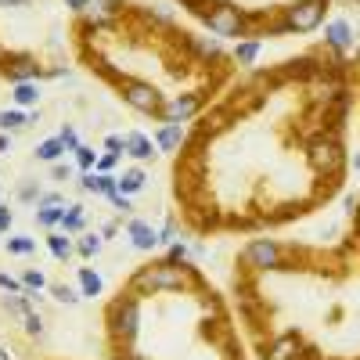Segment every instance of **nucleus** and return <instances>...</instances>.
<instances>
[{
  "label": "nucleus",
  "instance_id": "f3484780",
  "mask_svg": "<svg viewBox=\"0 0 360 360\" xmlns=\"http://www.w3.org/2000/svg\"><path fill=\"white\" fill-rule=\"evenodd\" d=\"M123 148H127V155H134V159H152L155 152H152V141H148L144 134H137V130H130V134H123Z\"/></svg>",
  "mask_w": 360,
  "mask_h": 360
},
{
  "label": "nucleus",
  "instance_id": "79ce46f5",
  "mask_svg": "<svg viewBox=\"0 0 360 360\" xmlns=\"http://www.w3.org/2000/svg\"><path fill=\"white\" fill-rule=\"evenodd\" d=\"M115 360H148V353H141V349H119Z\"/></svg>",
  "mask_w": 360,
  "mask_h": 360
},
{
  "label": "nucleus",
  "instance_id": "4be33fe9",
  "mask_svg": "<svg viewBox=\"0 0 360 360\" xmlns=\"http://www.w3.org/2000/svg\"><path fill=\"white\" fill-rule=\"evenodd\" d=\"M15 105L18 108H33L40 101V83H15Z\"/></svg>",
  "mask_w": 360,
  "mask_h": 360
},
{
  "label": "nucleus",
  "instance_id": "4c0bfd02",
  "mask_svg": "<svg viewBox=\"0 0 360 360\" xmlns=\"http://www.w3.org/2000/svg\"><path fill=\"white\" fill-rule=\"evenodd\" d=\"M105 152H108V155H123V152H127V148H123V137H119V134L105 137Z\"/></svg>",
  "mask_w": 360,
  "mask_h": 360
},
{
  "label": "nucleus",
  "instance_id": "6e6552de",
  "mask_svg": "<svg viewBox=\"0 0 360 360\" xmlns=\"http://www.w3.org/2000/svg\"><path fill=\"white\" fill-rule=\"evenodd\" d=\"M198 108H202V90H188V94L169 98L162 105L159 119H162V123H188L191 115H198Z\"/></svg>",
  "mask_w": 360,
  "mask_h": 360
},
{
  "label": "nucleus",
  "instance_id": "e433bc0d",
  "mask_svg": "<svg viewBox=\"0 0 360 360\" xmlns=\"http://www.w3.org/2000/svg\"><path fill=\"white\" fill-rule=\"evenodd\" d=\"M58 137H62V144L69 148V152H76V148H79V134H76V127H62V134H58Z\"/></svg>",
  "mask_w": 360,
  "mask_h": 360
},
{
  "label": "nucleus",
  "instance_id": "473e14b6",
  "mask_svg": "<svg viewBox=\"0 0 360 360\" xmlns=\"http://www.w3.org/2000/svg\"><path fill=\"white\" fill-rule=\"evenodd\" d=\"M40 195H44V191H40L37 180H25V184L18 188V198H22V202H40Z\"/></svg>",
  "mask_w": 360,
  "mask_h": 360
},
{
  "label": "nucleus",
  "instance_id": "c03bdc74",
  "mask_svg": "<svg viewBox=\"0 0 360 360\" xmlns=\"http://www.w3.org/2000/svg\"><path fill=\"white\" fill-rule=\"evenodd\" d=\"M54 180H62V184H65V180H72V166L65 162V166H54Z\"/></svg>",
  "mask_w": 360,
  "mask_h": 360
},
{
  "label": "nucleus",
  "instance_id": "412c9836",
  "mask_svg": "<svg viewBox=\"0 0 360 360\" xmlns=\"http://www.w3.org/2000/svg\"><path fill=\"white\" fill-rule=\"evenodd\" d=\"M101 288H105L101 274H94V270H90V266H79V295L94 299V295H101Z\"/></svg>",
  "mask_w": 360,
  "mask_h": 360
},
{
  "label": "nucleus",
  "instance_id": "a18cd8bd",
  "mask_svg": "<svg viewBox=\"0 0 360 360\" xmlns=\"http://www.w3.org/2000/svg\"><path fill=\"white\" fill-rule=\"evenodd\" d=\"M86 4H90V0H65V8H72V11H79V15L86 11Z\"/></svg>",
  "mask_w": 360,
  "mask_h": 360
},
{
  "label": "nucleus",
  "instance_id": "7ed1b4c3",
  "mask_svg": "<svg viewBox=\"0 0 360 360\" xmlns=\"http://www.w3.org/2000/svg\"><path fill=\"white\" fill-rule=\"evenodd\" d=\"M307 159L310 166L321 173V176H339L342 166H346V152H342V141L339 134H317L310 144H307Z\"/></svg>",
  "mask_w": 360,
  "mask_h": 360
},
{
  "label": "nucleus",
  "instance_id": "72a5a7b5",
  "mask_svg": "<svg viewBox=\"0 0 360 360\" xmlns=\"http://www.w3.org/2000/svg\"><path fill=\"white\" fill-rule=\"evenodd\" d=\"M288 33H292V25H288V22H285V15H281L278 22H270L259 37H288Z\"/></svg>",
  "mask_w": 360,
  "mask_h": 360
},
{
  "label": "nucleus",
  "instance_id": "58836bf2",
  "mask_svg": "<svg viewBox=\"0 0 360 360\" xmlns=\"http://www.w3.org/2000/svg\"><path fill=\"white\" fill-rule=\"evenodd\" d=\"M115 162H119V155H108V152H105V155H98V166H94V169H98V173H112Z\"/></svg>",
  "mask_w": 360,
  "mask_h": 360
},
{
  "label": "nucleus",
  "instance_id": "f704fd0d",
  "mask_svg": "<svg viewBox=\"0 0 360 360\" xmlns=\"http://www.w3.org/2000/svg\"><path fill=\"white\" fill-rule=\"evenodd\" d=\"M0 288L4 292H11V295H18V292H25V285H22V278H11L8 270H0Z\"/></svg>",
  "mask_w": 360,
  "mask_h": 360
},
{
  "label": "nucleus",
  "instance_id": "cd10ccee",
  "mask_svg": "<svg viewBox=\"0 0 360 360\" xmlns=\"http://www.w3.org/2000/svg\"><path fill=\"white\" fill-rule=\"evenodd\" d=\"M72 155H76V166H79L83 173H90V169L98 166V152H94V148H86V144H79Z\"/></svg>",
  "mask_w": 360,
  "mask_h": 360
},
{
  "label": "nucleus",
  "instance_id": "de8ad7c7",
  "mask_svg": "<svg viewBox=\"0 0 360 360\" xmlns=\"http://www.w3.org/2000/svg\"><path fill=\"white\" fill-rule=\"evenodd\" d=\"M8 152H11V137L0 134V155H8Z\"/></svg>",
  "mask_w": 360,
  "mask_h": 360
},
{
  "label": "nucleus",
  "instance_id": "ea45409f",
  "mask_svg": "<svg viewBox=\"0 0 360 360\" xmlns=\"http://www.w3.org/2000/svg\"><path fill=\"white\" fill-rule=\"evenodd\" d=\"M112 205H115V209H119V213H123V217H127L130 209H134V202H130V198H127L123 191H115V195H112Z\"/></svg>",
  "mask_w": 360,
  "mask_h": 360
},
{
  "label": "nucleus",
  "instance_id": "3c124183",
  "mask_svg": "<svg viewBox=\"0 0 360 360\" xmlns=\"http://www.w3.org/2000/svg\"><path fill=\"white\" fill-rule=\"evenodd\" d=\"M353 166H356V169H360V152H356V155H353Z\"/></svg>",
  "mask_w": 360,
  "mask_h": 360
},
{
  "label": "nucleus",
  "instance_id": "2eb2a0df",
  "mask_svg": "<svg viewBox=\"0 0 360 360\" xmlns=\"http://www.w3.org/2000/svg\"><path fill=\"white\" fill-rule=\"evenodd\" d=\"M127 238H130V245L137 252H152L159 245V231L152 224H144V220H130L127 224Z\"/></svg>",
  "mask_w": 360,
  "mask_h": 360
},
{
  "label": "nucleus",
  "instance_id": "c756f323",
  "mask_svg": "<svg viewBox=\"0 0 360 360\" xmlns=\"http://www.w3.org/2000/svg\"><path fill=\"white\" fill-rule=\"evenodd\" d=\"M22 285H25V292H29V295H37L40 288H47L44 270H25V274H22Z\"/></svg>",
  "mask_w": 360,
  "mask_h": 360
},
{
  "label": "nucleus",
  "instance_id": "8fccbe9b",
  "mask_svg": "<svg viewBox=\"0 0 360 360\" xmlns=\"http://www.w3.org/2000/svg\"><path fill=\"white\" fill-rule=\"evenodd\" d=\"M0 360H15V349H8V346H0Z\"/></svg>",
  "mask_w": 360,
  "mask_h": 360
},
{
  "label": "nucleus",
  "instance_id": "c85d7f7f",
  "mask_svg": "<svg viewBox=\"0 0 360 360\" xmlns=\"http://www.w3.org/2000/svg\"><path fill=\"white\" fill-rule=\"evenodd\" d=\"M51 295L58 299V303H65V307H79V292L76 288H69V285H51Z\"/></svg>",
  "mask_w": 360,
  "mask_h": 360
},
{
  "label": "nucleus",
  "instance_id": "aec40b11",
  "mask_svg": "<svg viewBox=\"0 0 360 360\" xmlns=\"http://www.w3.org/2000/svg\"><path fill=\"white\" fill-rule=\"evenodd\" d=\"M65 152H69V148L62 144V137H47V141L37 144V159H40V162H58Z\"/></svg>",
  "mask_w": 360,
  "mask_h": 360
},
{
  "label": "nucleus",
  "instance_id": "423d86ee",
  "mask_svg": "<svg viewBox=\"0 0 360 360\" xmlns=\"http://www.w3.org/2000/svg\"><path fill=\"white\" fill-rule=\"evenodd\" d=\"M119 94H123V101L130 105V108H137V112H144V115H159L162 112V94H159V86H152V83H144V79H130V76H123V83H119Z\"/></svg>",
  "mask_w": 360,
  "mask_h": 360
},
{
  "label": "nucleus",
  "instance_id": "2f4dec72",
  "mask_svg": "<svg viewBox=\"0 0 360 360\" xmlns=\"http://www.w3.org/2000/svg\"><path fill=\"white\" fill-rule=\"evenodd\" d=\"M180 8H188L191 15H198V18H205L209 15V8H213V0H176Z\"/></svg>",
  "mask_w": 360,
  "mask_h": 360
},
{
  "label": "nucleus",
  "instance_id": "0eeeda50",
  "mask_svg": "<svg viewBox=\"0 0 360 360\" xmlns=\"http://www.w3.org/2000/svg\"><path fill=\"white\" fill-rule=\"evenodd\" d=\"M328 0H295V4L285 8V22L292 25V33H314V29L324 22Z\"/></svg>",
  "mask_w": 360,
  "mask_h": 360
},
{
  "label": "nucleus",
  "instance_id": "20e7f679",
  "mask_svg": "<svg viewBox=\"0 0 360 360\" xmlns=\"http://www.w3.org/2000/svg\"><path fill=\"white\" fill-rule=\"evenodd\" d=\"M108 332L112 339L123 346V342H134L137 332H141V303H137V295H119L115 303L108 307Z\"/></svg>",
  "mask_w": 360,
  "mask_h": 360
},
{
  "label": "nucleus",
  "instance_id": "864d4df0",
  "mask_svg": "<svg viewBox=\"0 0 360 360\" xmlns=\"http://www.w3.org/2000/svg\"><path fill=\"white\" fill-rule=\"evenodd\" d=\"M356 4H360V0H356Z\"/></svg>",
  "mask_w": 360,
  "mask_h": 360
},
{
  "label": "nucleus",
  "instance_id": "f257e3e1",
  "mask_svg": "<svg viewBox=\"0 0 360 360\" xmlns=\"http://www.w3.org/2000/svg\"><path fill=\"white\" fill-rule=\"evenodd\" d=\"M202 278L198 270L188 263H152L141 266L130 278V295H152V292H184V288H198Z\"/></svg>",
  "mask_w": 360,
  "mask_h": 360
},
{
  "label": "nucleus",
  "instance_id": "1a4fd4ad",
  "mask_svg": "<svg viewBox=\"0 0 360 360\" xmlns=\"http://www.w3.org/2000/svg\"><path fill=\"white\" fill-rule=\"evenodd\" d=\"M4 76L11 83H40L44 79V69L33 54H8L4 58Z\"/></svg>",
  "mask_w": 360,
  "mask_h": 360
},
{
  "label": "nucleus",
  "instance_id": "f8f14e48",
  "mask_svg": "<svg viewBox=\"0 0 360 360\" xmlns=\"http://www.w3.org/2000/svg\"><path fill=\"white\" fill-rule=\"evenodd\" d=\"M65 198L62 195H40V202H37V224L40 227H58L62 224V217H65Z\"/></svg>",
  "mask_w": 360,
  "mask_h": 360
},
{
  "label": "nucleus",
  "instance_id": "ddd939ff",
  "mask_svg": "<svg viewBox=\"0 0 360 360\" xmlns=\"http://www.w3.org/2000/svg\"><path fill=\"white\" fill-rule=\"evenodd\" d=\"M180 44H184L195 58H202V62H220V40L217 37H195V33H180Z\"/></svg>",
  "mask_w": 360,
  "mask_h": 360
},
{
  "label": "nucleus",
  "instance_id": "49530a36",
  "mask_svg": "<svg viewBox=\"0 0 360 360\" xmlns=\"http://www.w3.org/2000/svg\"><path fill=\"white\" fill-rule=\"evenodd\" d=\"M115 231H119V224H115V220H108V224H105V227H101V238H112V234H115Z\"/></svg>",
  "mask_w": 360,
  "mask_h": 360
},
{
  "label": "nucleus",
  "instance_id": "603ef678",
  "mask_svg": "<svg viewBox=\"0 0 360 360\" xmlns=\"http://www.w3.org/2000/svg\"><path fill=\"white\" fill-rule=\"evenodd\" d=\"M356 227H360V205H356Z\"/></svg>",
  "mask_w": 360,
  "mask_h": 360
},
{
  "label": "nucleus",
  "instance_id": "9d476101",
  "mask_svg": "<svg viewBox=\"0 0 360 360\" xmlns=\"http://www.w3.org/2000/svg\"><path fill=\"white\" fill-rule=\"evenodd\" d=\"M119 15H123V4H119V0H90L86 11H83L90 29H108V25L119 22Z\"/></svg>",
  "mask_w": 360,
  "mask_h": 360
},
{
  "label": "nucleus",
  "instance_id": "dca6fc26",
  "mask_svg": "<svg viewBox=\"0 0 360 360\" xmlns=\"http://www.w3.org/2000/svg\"><path fill=\"white\" fill-rule=\"evenodd\" d=\"M155 144H159V152H166V155L180 152V148L188 144V130H184V123H162L159 134H155Z\"/></svg>",
  "mask_w": 360,
  "mask_h": 360
},
{
  "label": "nucleus",
  "instance_id": "39448f33",
  "mask_svg": "<svg viewBox=\"0 0 360 360\" xmlns=\"http://www.w3.org/2000/svg\"><path fill=\"white\" fill-rule=\"evenodd\" d=\"M242 266L252 270V274H263V270H281L285 266V249L274 242V238H252V242L242 249Z\"/></svg>",
  "mask_w": 360,
  "mask_h": 360
},
{
  "label": "nucleus",
  "instance_id": "9b49d317",
  "mask_svg": "<svg viewBox=\"0 0 360 360\" xmlns=\"http://www.w3.org/2000/svg\"><path fill=\"white\" fill-rule=\"evenodd\" d=\"M353 44H356V33H353V25L346 18H335V22L324 25V47H332L339 58L346 51H353Z\"/></svg>",
  "mask_w": 360,
  "mask_h": 360
},
{
  "label": "nucleus",
  "instance_id": "c9c22d12",
  "mask_svg": "<svg viewBox=\"0 0 360 360\" xmlns=\"http://www.w3.org/2000/svg\"><path fill=\"white\" fill-rule=\"evenodd\" d=\"M188 259V245L184 242H173L169 252H166V263H184Z\"/></svg>",
  "mask_w": 360,
  "mask_h": 360
},
{
  "label": "nucleus",
  "instance_id": "b1692460",
  "mask_svg": "<svg viewBox=\"0 0 360 360\" xmlns=\"http://www.w3.org/2000/svg\"><path fill=\"white\" fill-rule=\"evenodd\" d=\"M29 127V119H25V112H18V108H4V112H0V130H4V134H18V130H25Z\"/></svg>",
  "mask_w": 360,
  "mask_h": 360
},
{
  "label": "nucleus",
  "instance_id": "a19ab883",
  "mask_svg": "<svg viewBox=\"0 0 360 360\" xmlns=\"http://www.w3.org/2000/svg\"><path fill=\"white\" fill-rule=\"evenodd\" d=\"M79 188H83V191H94V195H98V173H83V176H79Z\"/></svg>",
  "mask_w": 360,
  "mask_h": 360
},
{
  "label": "nucleus",
  "instance_id": "7c9ffc66",
  "mask_svg": "<svg viewBox=\"0 0 360 360\" xmlns=\"http://www.w3.org/2000/svg\"><path fill=\"white\" fill-rule=\"evenodd\" d=\"M22 324H25V335H44V317H40L37 310H29V314L22 317Z\"/></svg>",
  "mask_w": 360,
  "mask_h": 360
},
{
  "label": "nucleus",
  "instance_id": "a211bd4d",
  "mask_svg": "<svg viewBox=\"0 0 360 360\" xmlns=\"http://www.w3.org/2000/svg\"><path fill=\"white\" fill-rule=\"evenodd\" d=\"M115 184H119V191H123V195L130 198V195L144 191V184H148V173H144V169H123V173L115 176Z\"/></svg>",
  "mask_w": 360,
  "mask_h": 360
},
{
  "label": "nucleus",
  "instance_id": "f03ea898",
  "mask_svg": "<svg viewBox=\"0 0 360 360\" xmlns=\"http://www.w3.org/2000/svg\"><path fill=\"white\" fill-rule=\"evenodd\" d=\"M209 25V33H213L217 40H238V37H249V25L252 18L231 4V0H213V8H209V15L202 18Z\"/></svg>",
  "mask_w": 360,
  "mask_h": 360
},
{
  "label": "nucleus",
  "instance_id": "6ab92c4d",
  "mask_svg": "<svg viewBox=\"0 0 360 360\" xmlns=\"http://www.w3.org/2000/svg\"><path fill=\"white\" fill-rule=\"evenodd\" d=\"M259 51H263V44L256 40V37H249V40H242V44H234V62L238 65H252L256 62V58H259Z\"/></svg>",
  "mask_w": 360,
  "mask_h": 360
},
{
  "label": "nucleus",
  "instance_id": "09e8293b",
  "mask_svg": "<svg viewBox=\"0 0 360 360\" xmlns=\"http://www.w3.org/2000/svg\"><path fill=\"white\" fill-rule=\"evenodd\" d=\"M22 4H29V0H0V8H22Z\"/></svg>",
  "mask_w": 360,
  "mask_h": 360
},
{
  "label": "nucleus",
  "instance_id": "5701e85b",
  "mask_svg": "<svg viewBox=\"0 0 360 360\" xmlns=\"http://www.w3.org/2000/svg\"><path fill=\"white\" fill-rule=\"evenodd\" d=\"M47 249H51V256H54V259H62V263L76 252L72 238H65V234H47Z\"/></svg>",
  "mask_w": 360,
  "mask_h": 360
},
{
  "label": "nucleus",
  "instance_id": "a878e982",
  "mask_svg": "<svg viewBox=\"0 0 360 360\" xmlns=\"http://www.w3.org/2000/svg\"><path fill=\"white\" fill-rule=\"evenodd\" d=\"M8 252H11V256H33V252H37V238H29V234L8 238Z\"/></svg>",
  "mask_w": 360,
  "mask_h": 360
},
{
  "label": "nucleus",
  "instance_id": "bb28decb",
  "mask_svg": "<svg viewBox=\"0 0 360 360\" xmlns=\"http://www.w3.org/2000/svg\"><path fill=\"white\" fill-rule=\"evenodd\" d=\"M101 245H105V238H101V234H83V238H79V245H76V252H79L83 259H90V256H98V252H101Z\"/></svg>",
  "mask_w": 360,
  "mask_h": 360
},
{
  "label": "nucleus",
  "instance_id": "37998d69",
  "mask_svg": "<svg viewBox=\"0 0 360 360\" xmlns=\"http://www.w3.org/2000/svg\"><path fill=\"white\" fill-rule=\"evenodd\" d=\"M11 224H15V217H11V209H8V205H0V234H4V231H8Z\"/></svg>",
  "mask_w": 360,
  "mask_h": 360
},
{
  "label": "nucleus",
  "instance_id": "393cba45",
  "mask_svg": "<svg viewBox=\"0 0 360 360\" xmlns=\"http://www.w3.org/2000/svg\"><path fill=\"white\" fill-rule=\"evenodd\" d=\"M83 205L79 202H72L69 209H65V217H62V227H65V234H79L83 231Z\"/></svg>",
  "mask_w": 360,
  "mask_h": 360
},
{
  "label": "nucleus",
  "instance_id": "4468645a",
  "mask_svg": "<svg viewBox=\"0 0 360 360\" xmlns=\"http://www.w3.org/2000/svg\"><path fill=\"white\" fill-rule=\"evenodd\" d=\"M299 353H303V339L295 332H288V335H278L263 349V360H299Z\"/></svg>",
  "mask_w": 360,
  "mask_h": 360
}]
</instances>
